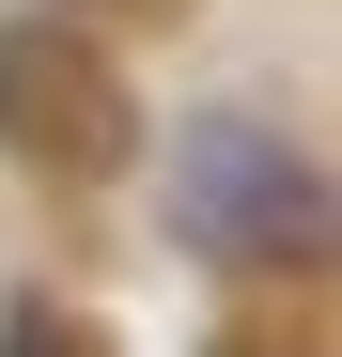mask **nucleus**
<instances>
[{
    "instance_id": "f257e3e1",
    "label": "nucleus",
    "mask_w": 342,
    "mask_h": 357,
    "mask_svg": "<svg viewBox=\"0 0 342 357\" xmlns=\"http://www.w3.org/2000/svg\"><path fill=\"white\" fill-rule=\"evenodd\" d=\"M171 233L218 264H311L327 249V171L265 125H187L171 140Z\"/></svg>"
},
{
    "instance_id": "f03ea898",
    "label": "nucleus",
    "mask_w": 342,
    "mask_h": 357,
    "mask_svg": "<svg viewBox=\"0 0 342 357\" xmlns=\"http://www.w3.org/2000/svg\"><path fill=\"white\" fill-rule=\"evenodd\" d=\"M0 140H16L47 187H109V171L140 155V109H125V78H109L63 16H31V31H0Z\"/></svg>"
},
{
    "instance_id": "7ed1b4c3",
    "label": "nucleus",
    "mask_w": 342,
    "mask_h": 357,
    "mask_svg": "<svg viewBox=\"0 0 342 357\" xmlns=\"http://www.w3.org/2000/svg\"><path fill=\"white\" fill-rule=\"evenodd\" d=\"M0 357H109L78 311H16V326H0Z\"/></svg>"
}]
</instances>
